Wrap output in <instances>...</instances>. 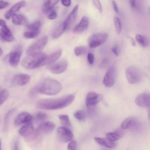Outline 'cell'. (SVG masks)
<instances>
[{
	"label": "cell",
	"instance_id": "obj_1",
	"mask_svg": "<svg viewBox=\"0 0 150 150\" xmlns=\"http://www.w3.org/2000/svg\"><path fill=\"white\" fill-rule=\"evenodd\" d=\"M74 99V96L69 95L65 97L52 99H42L36 103L38 108L47 110H55L62 109L69 105Z\"/></svg>",
	"mask_w": 150,
	"mask_h": 150
},
{
	"label": "cell",
	"instance_id": "obj_2",
	"mask_svg": "<svg viewBox=\"0 0 150 150\" xmlns=\"http://www.w3.org/2000/svg\"><path fill=\"white\" fill-rule=\"evenodd\" d=\"M62 89V86L59 81L48 79H45L38 87V92L47 95H53L59 93Z\"/></svg>",
	"mask_w": 150,
	"mask_h": 150
},
{
	"label": "cell",
	"instance_id": "obj_3",
	"mask_svg": "<svg viewBox=\"0 0 150 150\" xmlns=\"http://www.w3.org/2000/svg\"><path fill=\"white\" fill-rule=\"evenodd\" d=\"M46 56L45 53L40 52L28 55L22 60L21 65L28 69H35L39 67Z\"/></svg>",
	"mask_w": 150,
	"mask_h": 150
},
{
	"label": "cell",
	"instance_id": "obj_4",
	"mask_svg": "<svg viewBox=\"0 0 150 150\" xmlns=\"http://www.w3.org/2000/svg\"><path fill=\"white\" fill-rule=\"evenodd\" d=\"M125 74L128 81L131 84L139 83L142 77V73L140 70L134 66L127 68L125 71Z\"/></svg>",
	"mask_w": 150,
	"mask_h": 150
},
{
	"label": "cell",
	"instance_id": "obj_5",
	"mask_svg": "<svg viewBox=\"0 0 150 150\" xmlns=\"http://www.w3.org/2000/svg\"><path fill=\"white\" fill-rule=\"evenodd\" d=\"M108 35L106 33H100L93 34L89 38L88 45L91 48H94L99 46L106 41Z\"/></svg>",
	"mask_w": 150,
	"mask_h": 150
},
{
	"label": "cell",
	"instance_id": "obj_6",
	"mask_svg": "<svg viewBox=\"0 0 150 150\" xmlns=\"http://www.w3.org/2000/svg\"><path fill=\"white\" fill-rule=\"evenodd\" d=\"M47 41V36L42 37L28 48L26 52L27 54L29 55L40 52L46 45Z\"/></svg>",
	"mask_w": 150,
	"mask_h": 150
},
{
	"label": "cell",
	"instance_id": "obj_7",
	"mask_svg": "<svg viewBox=\"0 0 150 150\" xmlns=\"http://www.w3.org/2000/svg\"><path fill=\"white\" fill-rule=\"evenodd\" d=\"M116 74V70L113 66H110L107 70L103 80V83L106 87H110L114 84Z\"/></svg>",
	"mask_w": 150,
	"mask_h": 150
},
{
	"label": "cell",
	"instance_id": "obj_8",
	"mask_svg": "<svg viewBox=\"0 0 150 150\" xmlns=\"http://www.w3.org/2000/svg\"><path fill=\"white\" fill-rule=\"evenodd\" d=\"M102 95L93 91L89 92L87 95L86 104L89 110L95 106L103 99Z\"/></svg>",
	"mask_w": 150,
	"mask_h": 150
},
{
	"label": "cell",
	"instance_id": "obj_9",
	"mask_svg": "<svg viewBox=\"0 0 150 150\" xmlns=\"http://www.w3.org/2000/svg\"><path fill=\"white\" fill-rule=\"evenodd\" d=\"M57 134L58 139L64 143L70 141L73 138V134L70 129L65 127L58 128L57 130Z\"/></svg>",
	"mask_w": 150,
	"mask_h": 150
},
{
	"label": "cell",
	"instance_id": "obj_10",
	"mask_svg": "<svg viewBox=\"0 0 150 150\" xmlns=\"http://www.w3.org/2000/svg\"><path fill=\"white\" fill-rule=\"evenodd\" d=\"M21 47H18L10 53L8 55L9 62L12 67H16L19 63L22 54Z\"/></svg>",
	"mask_w": 150,
	"mask_h": 150
},
{
	"label": "cell",
	"instance_id": "obj_11",
	"mask_svg": "<svg viewBox=\"0 0 150 150\" xmlns=\"http://www.w3.org/2000/svg\"><path fill=\"white\" fill-rule=\"evenodd\" d=\"M135 102L140 107L149 108V93L147 92H144L138 95L136 98Z\"/></svg>",
	"mask_w": 150,
	"mask_h": 150
},
{
	"label": "cell",
	"instance_id": "obj_12",
	"mask_svg": "<svg viewBox=\"0 0 150 150\" xmlns=\"http://www.w3.org/2000/svg\"><path fill=\"white\" fill-rule=\"evenodd\" d=\"M67 66V61L62 60L51 65L49 67V69L53 74H60L65 71Z\"/></svg>",
	"mask_w": 150,
	"mask_h": 150
},
{
	"label": "cell",
	"instance_id": "obj_13",
	"mask_svg": "<svg viewBox=\"0 0 150 150\" xmlns=\"http://www.w3.org/2000/svg\"><path fill=\"white\" fill-rule=\"evenodd\" d=\"M55 126V125L54 123L47 122L40 125L38 126L37 130L39 134H48L53 131Z\"/></svg>",
	"mask_w": 150,
	"mask_h": 150
},
{
	"label": "cell",
	"instance_id": "obj_14",
	"mask_svg": "<svg viewBox=\"0 0 150 150\" xmlns=\"http://www.w3.org/2000/svg\"><path fill=\"white\" fill-rule=\"evenodd\" d=\"M0 35L1 39L4 42H11L15 40L14 37L6 25L2 27L0 30Z\"/></svg>",
	"mask_w": 150,
	"mask_h": 150
},
{
	"label": "cell",
	"instance_id": "obj_15",
	"mask_svg": "<svg viewBox=\"0 0 150 150\" xmlns=\"http://www.w3.org/2000/svg\"><path fill=\"white\" fill-rule=\"evenodd\" d=\"M89 24L88 18L86 16L83 17L79 23L77 24L74 28L73 32L74 33H81L88 28Z\"/></svg>",
	"mask_w": 150,
	"mask_h": 150
},
{
	"label": "cell",
	"instance_id": "obj_16",
	"mask_svg": "<svg viewBox=\"0 0 150 150\" xmlns=\"http://www.w3.org/2000/svg\"><path fill=\"white\" fill-rule=\"evenodd\" d=\"M62 51L58 50L48 56H46L39 65V67L49 64L58 59L62 54Z\"/></svg>",
	"mask_w": 150,
	"mask_h": 150
},
{
	"label": "cell",
	"instance_id": "obj_17",
	"mask_svg": "<svg viewBox=\"0 0 150 150\" xmlns=\"http://www.w3.org/2000/svg\"><path fill=\"white\" fill-rule=\"evenodd\" d=\"M95 141L100 145L109 148H115L117 146V143L107 138L98 137L94 138Z\"/></svg>",
	"mask_w": 150,
	"mask_h": 150
},
{
	"label": "cell",
	"instance_id": "obj_18",
	"mask_svg": "<svg viewBox=\"0 0 150 150\" xmlns=\"http://www.w3.org/2000/svg\"><path fill=\"white\" fill-rule=\"evenodd\" d=\"M25 4V2L23 1L16 4L5 13L4 15L5 18L7 20L10 19L13 14H15L21 8L24 6Z\"/></svg>",
	"mask_w": 150,
	"mask_h": 150
},
{
	"label": "cell",
	"instance_id": "obj_19",
	"mask_svg": "<svg viewBox=\"0 0 150 150\" xmlns=\"http://www.w3.org/2000/svg\"><path fill=\"white\" fill-rule=\"evenodd\" d=\"M32 119V116L30 114L27 112H23L19 114L16 118L15 124L16 125L22 124L27 123Z\"/></svg>",
	"mask_w": 150,
	"mask_h": 150
},
{
	"label": "cell",
	"instance_id": "obj_20",
	"mask_svg": "<svg viewBox=\"0 0 150 150\" xmlns=\"http://www.w3.org/2000/svg\"><path fill=\"white\" fill-rule=\"evenodd\" d=\"M34 130L33 123L29 122L20 129L19 132L22 136L26 137L29 136L33 132Z\"/></svg>",
	"mask_w": 150,
	"mask_h": 150
},
{
	"label": "cell",
	"instance_id": "obj_21",
	"mask_svg": "<svg viewBox=\"0 0 150 150\" xmlns=\"http://www.w3.org/2000/svg\"><path fill=\"white\" fill-rule=\"evenodd\" d=\"M30 76L25 74H18L15 75L13 79V81L20 86L27 84L30 81Z\"/></svg>",
	"mask_w": 150,
	"mask_h": 150
},
{
	"label": "cell",
	"instance_id": "obj_22",
	"mask_svg": "<svg viewBox=\"0 0 150 150\" xmlns=\"http://www.w3.org/2000/svg\"><path fill=\"white\" fill-rule=\"evenodd\" d=\"M78 6V5H76L74 7L65 20L68 23L69 27L74 23L76 19L77 15Z\"/></svg>",
	"mask_w": 150,
	"mask_h": 150
},
{
	"label": "cell",
	"instance_id": "obj_23",
	"mask_svg": "<svg viewBox=\"0 0 150 150\" xmlns=\"http://www.w3.org/2000/svg\"><path fill=\"white\" fill-rule=\"evenodd\" d=\"M137 121L133 117H128L125 119L121 125V127L123 129H127L133 127L136 125Z\"/></svg>",
	"mask_w": 150,
	"mask_h": 150
},
{
	"label": "cell",
	"instance_id": "obj_24",
	"mask_svg": "<svg viewBox=\"0 0 150 150\" xmlns=\"http://www.w3.org/2000/svg\"><path fill=\"white\" fill-rule=\"evenodd\" d=\"M59 0H47L44 4L42 7V11L45 13H47L51 10Z\"/></svg>",
	"mask_w": 150,
	"mask_h": 150
},
{
	"label": "cell",
	"instance_id": "obj_25",
	"mask_svg": "<svg viewBox=\"0 0 150 150\" xmlns=\"http://www.w3.org/2000/svg\"><path fill=\"white\" fill-rule=\"evenodd\" d=\"M135 38L138 43L142 47H146L149 45V40L147 37L138 34L136 35Z\"/></svg>",
	"mask_w": 150,
	"mask_h": 150
},
{
	"label": "cell",
	"instance_id": "obj_26",
	"mask_svg": "<svg viewBox=\"0 0 150 150\" xmlns=\"http://www.w3.org/2000/svg\"><path fill=\"white\" fill-rule=\"evenodd\" d=\"M59 118L63 126L69 129L71 128V124L67 115H61L59 116Z\"/></svg>",
	"mask_w": 150,
	"mask_h": 150
},
{
	"label": "cell",
	"instance_id": "obj_27",
	"mask_svg": "<svg viewBox=\"0 0 150 150\" xmlns=\"http://www.w3.org/2000/svg\"><path fill=\"white\" fill-rule=\"evenodd\" d=\"M66 30L63 23L57 28L52 34V37L54 38L59 37Z\"/></svg>",
	"mask_w": 150,
	"mask_h": 150
},
{
	"label": "cell",
	"instance_id": "obj_28",
	"mask_svg": "<svg viewBox=\"0 0 150 150\" xmlns=\"http://www.w3.org/2000/svg\"><path fill=\"white\" fill-rule=\"evenodd\" d=\"M13 23L16 25H20L23 22L24 18L21 15L14 14L12 16Z\"/></svg>",
	"mask_w": 150,
	"mask_h": 150
},
{
	"label": "cell",
	"instance_id": "obj_29",
	"mask_svg": "<svg viewBox=\"0 0 150 150\" xmlns=\"http://www.w3.org/2000/svg\"><path fill=\"white\" fill-rule=\"evenodd\" d=\"M121 137V134L116 132H109L106 134L107 138L113 141L118 140Z\"/></svg>",
	"mask_w": 150,
	"mask_h": 150
},
{
	"label": "cell",
	"instance_id": "obj_30",
	"mask_svg": "<svg viewBox=\"0 0 150 150\" xmlns=\"http://www.w3.org/2000/svg\"><path fill=\"white\" fill-rule=\"evenodd\" d=\"M114 22L116 33L119 34L122 30V24L120 19L116 16L114 17Z\"/></svg>",
	"mask_w": 150,
	"mask_h": 150
},
{
	"label": "cell",
	"instance_id": "obj_31",
	"mask_svg": "<svg viewBox=\"0 0 150 150\" xmlns=\"http://www.w3.org/2000/svg\"><path fill=\"white\" fill-rule=\"evenodd\" d=\"M40 22L39 21H37L31 24L28 25L27 27L29 31H36L40 30Z\"/></svg>",
	"mask_w": 150,
	"mask_h": 150
},
{
	"label": "cell",
	"instance_id": "obj_32",
	"mask_svg": "<svg viewBox=\"0 0 150 150\" xmlns=\"http://www.w3.org/2000/svg\"><path fill=\"white\" fill-rule=\"evenodd\" d=\"M74 117L80 121H84L86 118V114L83 110H79L76 112L74 114Z\"/></svg>",
	"mask_w": 150,
	"mask_h": 150
},
{
	"label": "cell",
	"instance_id": "obj_33",
	"mask_svg": "<svg viewBox=\"0 0 150 150\" xmlns=\"http://www.w3.org/2000/svg\"><path fill=\"white\" fill-rule=\"evenodd\" d=\"M40 30L36 31H28L24 32V36L28 38H33L36 37L39 34Z\"/></svg>",
	"mask_w": 150,
	"mask_h": 150
},
{
	"label": "cell",
	"instance_id": "obj_34",
	"mask_svg": "<svg viewBox=\"0 0 150 150\" xmlns=\"http://www.w3.org/2000/svg\"><path fill=\"white\" fill-rule=\"evenodd\" d=\"M9 95L7 90H3L0 93V105L3 103L7 99Z\"/></svg>",
	"mask_w": 150,
	"mask_h": 150
},
{
	"label": "cell",
	"instance_id": "obj_35",
	"mask_svg": "<svg viewBox=\"0 0 150 150\" xmlns=\"http://www.w3.org/2000/svg\"><path fill=\"white\" fill-rule=\"evenodd\" d=\"M87 48L83 46H79L76 47L74 49V52L77 56L81 55L86 53L87 52Z\"/></svg>",
	"mask_w": 150,
	"mask_h": 150
},
{
	"label": "cell",
	"instance_id": "obj_36",
	"mask_svg": "<svg viewBox=\"0 0 150 150\" xmlns=\"http://www.w3.org/2000/svg\"><path fill=\"white\" fill-rule=\"evenodd\" d=\"M15 110L16 109L13 108L9 110L6 113L4 118V130L6 129L8 127L10 117Z\"/></svg>",
	"mask_w": 150,
	"mask_h": 150
},
{
	"label": "cell",
	"instance_id": "obj_37",
	"mask_svg": "<svg viewBox=\"0 0 150 150\" xmlns=\"http://www.w3.org/2000/svg\"><path fill=\"white\" fill-rule=\"evenodd\" d=\"M47 13L48 14L47 16V18L50 20H53L57 17V13L55 11L51 10Z\"/></svg>",
	"mask_w": 150,
	"mask_h": 150
},
{
	"label": "cell",
	"instance_id": "obj_38",
	"mask_svg": "<svg viewBox=\"0 0 150 150\" xmlns=\"http://www.w3.org/2000/svg\"><path fill=\"white\" fill-rule=\"evenodd\" d=\"M93 1L96 7L101 13L102 11V9L99 0H93Z\"/></svg>",
	"mask_w": 150,
	"mask_h": 150
},
{
	"label": "cell",
	"instance_id": "obj_39",
	"mask_svg": "<svg viewBox=\"0 0 150 150\" xmlns=\"http://www.w3.org/2000/svg\"><path fill=\"white\" fill-rule=\"evenodd\" d=\"M76 143L75 140H73L69 144L67 149L69 150H74L76 149Z\"/></svg>",
	"mask_w": 150,
	"mask_h": 150
},
{
	"label": "cell",
	"instance_id": "obj_40",
	"mask_svg": "<svg viewBox=\"0 0 150 150\" xmlns=\"http://www.w3.org/2000/svg\"><path fill=\"white\" fill-rule=\"evenodd\" d=\"M37 118L40 120H43L45 119L47 117V115L45 113L42 112H38L37 115Z\"/></svg>",
	"mask_w": 150,
	"mask_h": 150
},
{
	"label": "cell",
	"instance_id": "obj_41",
	"mask_svg": "<svg viewBox=\"0 0 150 150\" xmlns=\"http://www.w3.org/2000/svg\"><path fill=\"white\" fill-rule=\"evenodd\" d=\"M109 62V61L108 59H104L100 63L99 67L101 69H104L108 65Z\"/></svg>",
	"mask_w": 150,
	"mask_h": 150
},
{
	"label": "cell",
	"instance_id": "obj_42",
	"mask_svg": "<svg viewBox=\"0 0 150 150\" xmlns=\"http://www.w3.org/2000/svg\"><path fill=\"white\" fill-rule=\"evenodd\" d=\"M87 59L89 64H92L94 60V56L92 53H88L87 55Z\"/></svg>",
	"mask_w": 150,
	"mask_h": 150
},
{
	"label": "cell",
	"instance_id": "obj_43",
	"mask_svg": "<svg viewBox=\"0 0 150 150\" xmlns=\"http://www.w3.org/2000/svg\"><path fill=\"white\" fill-rule=\"evenodd\" d=\"M9 4L7 2L0 0V9H3L8 7Z\"/></svg>",
	"mask_w": 150,
	"mask_h": 150
},
{
	"label": "cell",
	"instance_id": "obj_44",
	"mask_svg": "<svg viewBox=\"0 0 150 150\" xmlns=\"http://www.w3.org/2000/svg\"><path fill=\"white\" fill-rule=\"evenodd\" d=\"M62 4L66 7L69 6L71 4V0H61Z\"/></svg>",
	"mask_w": 150,
	"mask_h": 150
},
{
	"label": "cell",
	"instance_id": "obj_45",
	"mask_svg": "<svg viewBox=\"0 0 150 150\" xmlns=\"http://www.w3.org/2000/svg\"><path fill=\"white\" fill-rule=\"evenodd\" d=\"M112 51L116 56L118 55V49L117 46H115L112 47Z\"/></svg>",
	"mask_w": 150,
	"mask_h": 150
},
{
	"label": "cell",
	"instance_id": "obj_46",
	"mask_svg": "<svg viewBox=\"0 0 150 150\" xmlns=\"http://www.w3.org/2000/svg\"><path fill=\"white\" fill-rule=\"evenodd\" d=\"M112 4L113 7V8L115 12L117 13L118 12V9L117 6L115 2L114 1H112Z\"/></svg>",
	"mask_w": 150,
	"mask_h": 150
},
{
	"label": "cell",
	"instance_id": "obj_47",
	"mask_svg": "<svg viewBox=\"0 0 150 150\" xmlns=\"http://www.w3.org/2000/svg\"><path fill=\"white\" fill-rule=\"evenodd\" d=\"M13 149L14 150H18V144L17 141H16L14 144L13 145Z\"/></svg>",
	"mask_w": 150,
	"mask_h": 150
},
{
	"label": "cell",
	"instance_id": "obj_48",
	"mask_svg": "<svg viewBox=\"0 0 150 150\" xmlns=\"http://www.w3.org/2000/svg\"><path fill=\"white\" fill-rule=\"evenodd\" d=\"M6 25V22L3 20L0 19V26L2 27Z\"/></svg>",
	"mask_w": 150,
	"mask_h": 150
},
{
	"label": "cell",
	"instance_id": "obj_49",
	"mask_svg": "<svg viewBox=\"0 0 150 150\" xmlns=\"http://www.w3.org/2000/svg\"><path fill=\"white\" fill-rule=\"evenodd\" d=\"M128 37L130 39L132 42V45L133 46H135V40L133 38L129 36H128Z\"/></svg>",
	"mask_w": 150,
	"mask_h": 150
},
{
	"label": "cell",
	"instance_id": "obj_50",
	"mask_svg": "<svg viewBox=\"0 0 150 150\" xmlns=\"http://www.w3.org/2000/svg\"><path fill=\"white\" fill-rule=\"evenodd\" d=\"M131 6L133 7L134 6L135 4V0H129Z\"/></svg>",
	"mask_w": 150,
	"mask_h": 150
},
{
	"label": "cell",
	"instance_id": "obj_51",
	"mask_svg": "<svg viewBox=\"0 0 150 150\" xmlns=\"http://www.w3.org/2000/svg\"><path fill=\"white\" fill-rule=\"evenodd\" d=\"M3 54V51L1 48L0 47V55H1Z\"/></svg>",
	"mask_w": 150,
	"mask_h": 150
},
{
	"label": "cell",
	"instance_id": "obj_52",
	"mask_svg": "<svg viewBox=\"0 0 150 150\" xmlns=\"http://www.w3.org/2000/svg\"><path fill=\"white\" fill-rule=\"evenodd\" d=\"M1 139H0V149L1 148Z\"/></svg>",
	"mask_w": 150,
	"mask_h": 150
}]
</instances>
